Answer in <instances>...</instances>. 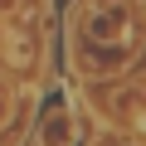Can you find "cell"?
Instances as JSON below:
<instances>
[{
    "instance_id": "7a4b0ae2",
    "label": "cell",
    "mask_w": 146,
    "mask_h": 146,
    "mask_svg": "<svg viewBox=\"0 0 146 146\" xmlns=\"http://www.w3.org/2000/svg\"><path fill=\"white\" fill-rule=\"evenodd\" d=\"M39 146H78V127H73L68 107H44V117H39Z\"/></svg>"
},
{
    "instance_id": "3957f363",
    "label": "cell",
    "mask_w": 146,
    "mask_h": 146,
    "mask_svg": "<svg viewBox=\"0 0 146 146\" xmlns=\"http://www.w3.org/2000/svg\"><path fill=\"white\" fill-rule=\"evenodd\" d=\"M5 122H10V88L0 83V131H5Z\"/></svg>"
},
{
    "instance_id": "6da1fadb",
    "label": "cell",
    "mask_w": 146,
    "mask_h": 146,
    "mask_svg": "<svg viewBox=\"0 0 146 146\" xmlns=\"http://www.w3.org/2000/svg\"><path fill=\"white\" fill-rule=\"evenodd\" d=\"M73 54L88 73H117L141 54L136 0H83L73 10Z\"/></svg>"
}]
</instances>
